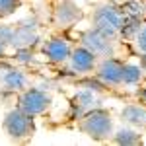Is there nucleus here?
I'll list each match as a JSON object with an SVG mask.
<instances>
[{"label": "nucleus", "instance_id": "1", "mask_svg": "<svg viewBox=\"0 0 146 146\" xmlns=\"http://www.w3.org/2000/svg\"><path fill=\"white\" fill-rule=\"evenodd\" d=\"M78 131L88 138L96 142H105L113 135V117L107 109L94 107L90 111H86L82 117H78Z\"/></svg>", "mask_w": 146, "mask_h": 146}, {"label": "nucleus", "instance_id": "2", "mask_svg": "<svg viewBox=\"0 0 146 146\" xmlns=\"http://www.w3.org/2000/svg\"><path fill=\"white\" fill-rule=\"evenodd\" d=\"M125 25H127V16H125L123 8H119L113 2L101 4L92 12V27H98L111 37H117L123 31Z\"/></svg>", "mask_w": 146, "mask_h": 146}, {"label": "nucleus", "instance_id": "3", "mask_svg": "<svg viewBox=\"0 0 146 146\" xmlns=\"http://www.w3.org/2000/svg\"><path fill=\"white\" fill-rule=\"evenodd\" d=\"M2 131L14 142H25L35 135V119L25 111H22L20 107L10 109L4 115Z\"/></svg>", "mask_w": 146, "mask_h": 146}, {"label": "nucleus", "instance_id": "4", "mask_svg": "<svg viewBox=\"0 0 146 146\" xmlns=\"http://www.w3.org/2000/svg\"><path fill=\"white\" fill-rule=\"evenodd\" d=\"M51 103H53V96L43 88H29L27 86L18 96V107L22 111H25L27 115H31V117L47 113Z\"/></svg>", "mask_w": 146, "mask_h": 146}, {"label": "nucleus", "instance_id": "5", "mask_svg": "<svg viewBox=\"0 0 146 146\" xmlns=\"http://www.w3.org/2000/svg\"><path fill=\"white\" fill-rule=\"evenodd\" d=\"M80 41L82 45L88 47L98 58H105V56H115V37L107 35L98 27H90L86 31L80 33Z\"/></svg>", "mask_w": 146, "mask_h": 146}, {"label": "nucleus", "instance_id": "6", "mask_svg": "<svg viewBox=\"0 0 146 146\" xmlns=\"http://www.w3.org/2000/svg\"><path fill=\"white\" fill-rule=\"evenodd\" d=\"M123 64L119 58L115 56H105V58H100L98 64H96V78L100 80L101 84L105 86H121L123 84Z\"/></svg>", "mask_w": 146, "mask_h": 146}, {"label": "nucleus", "instance_id": "7", "mask_svg": "<svg viewBox=\"0 0 146 146\" xmlns=\"http://www.w3.org/2000/svg\"><path fill=\"white\" fill-rule=\"evenodd\" d=\"M98 60L100 58L94 55L88 47L80 45L76 49H72V53L68 56V60H66L68 72L70 74H88V72H94Z\"/></svg>", "mask_w": 146, "mask_h": 146}, {"label": "nucleus", "instance_id": "8", "mask_svg": "<svg viewBox=\"0 0 146 146\" xmlns=\"http://www.w3.org/2000/svg\"><path fill=\"white\" fill-rule=\"evenodd\" d=\"M82 8L74 0H60L55 6V25L56 27H62V29H68V27H74L76 23L82 20Z\"/></svg>", "mask_w": 146, "mask_h": 146}, {"label": "nucleus", "instance_id": "9", "mask_svg": "<svg viewBox=\"0 0 146 146\" xmlns=\"http://www.w3.org/2000/svg\"><path fill=\"white\" fill-rule=\"evenodd\" d=\"M70 53H72V47L64 37H53L43 45V55L51 64H64Z\"/></svg>", "mask_w": 146, "mask_h": 146}, {"label": "nucleus", "instance_id": "10", "mask_svg": "<svg viewBox=\"0 0 146 146\" xmlns=\"http://www.w3.org/2000/svg\"><path fill=\"white\" fill-rule=\"evenodd\" d=\"M37 39H39V27H37L35 20H27V22H22L20 25H16L12 47H16V49H29Z\"/></svg>", "mask_w": 146, "mask_h": 146}, {"label": "nucleus", "instance_id": "11", "mask_svg": "<svg viewBox=\"0 0 146 146\" xmlns=\"http://www.w3.org/2000/svg\"><path fill=\"white\" fill-rule=\"evenodd\" d=\"M0 84L4 86L6 92H20L27 88V76L20 68H6L4 74L0 76Z\"/></svg>", "mask_w": 146, "mask_h": 146}, {"label": "nucleus", "instance_id": "12", "mask_svg": "<svg viewBox=\"0 0 146 146\" xmlns=\"http://www.w3.org/2000/svg\"><path fill=\"white\" fill-rule=\"evenodd\" d=\"M94 107H98V98L94 96V92L90 90H82L78 92L72 100H70V109L76 117H82L86 111H90Z\"/></svg>", "mask_w": 146, "mask_h": 146}, {"label": "nucleus", "instance_id": "13", "mask_svg": "<svg viewBox=\"0 0 146 146\" xmlns=\"http://www.w3.org/2000/svg\"><path fill=\"white\" fill-rule=\"evenodd\" d=\"M121 119L131 127H140L146 129V107L142 105H127L121 111Z\"/></svg>", "mask_w": 146, "mask_h": 146}, {"label": "nucleus", "instance_id": "14", "mask_svg": "<svg viewBox=\"0 0 146 146\" xmlns=\"http://www.w3.org/2000/svg\"><path fill=\"white\" fill-rule=\"evenodd\" d=\"M111 140L117 144H125V146H133V144H140L142 142V136L138 131H135L131 125L129 127H121L117 131H113Z\"/></svg>", "mask_w": 146, "mask_h": 146}, {"label": "nucleus", "instance_id": "15", "mask_svg": "<svg viewBox=\"0 0 146 146\" xmlns=\"http://www.w3.org/2000/svg\"><path fill=\"white\" fill-rule=\"evenodd\" d=\"M144 78V68L135 64V62H127L123 64V84L127 86H136Z\"/></svg>", "mask_w": 146, "mask_h": 146}, {"label": "nucleus", "instance_id": "16", "mask_svg": "<svg viewBox=\"0 0 146 146\" xmlns=\"http://www.w3.org/2000/svg\"><path fill=\"white\" fill-rule=\"evenodd\" d=\"M133 41H135L136 51L142 56H146V23H138L135 35H133Z\"/></svg>", "mask_w": 146, "mask_h": 146}, {"label": "nucleus", "instance_id": "17", "mask_svg": "<svg viewBox=\"0 0 146 146\" xmlns=\"http://www.w3.org/2000/svg\"><path fill=\"white\" fill-rule=\"evenodd\" d=\"M22 6V0H0V18H8Z\"/></svg>", "mask_w": 146, "mask_h": 146}, {"label": "nucleus", "instance_id": "18", "mask_svg": "<svg viewBox=\"0 0 146 146\" xmlns=\"http://www.w3.org/2000/svg\"><path fill=\"white\" fill-rule=\"evenodd\" d=\"M14 29H16L14 25H0V41L6 47L12 45V41H14Z\"/></svg>", "mask_w": 146, "mask_h": 146}, {"label": "nucleus", "instance_id": "19", "mask_svg": "<svg viewBox=\"0 0 146 146\" xmlns=\"http://www.w3.org/2000/svg\"><path fill=\"white\" fill-rule=\"evenodd\" d=\"M4 53H6V45L0 41V56H4Z\"/></svg>", "mask_w": 146, "mask_h": 146}, {"label": "nucleus", "instance_id": "20", "mask_svg": "<svg viewBox=\"0 0 146 146\" xmlns=\"http://www.w3.org/2000/svg\"><path fill=\"white\" fill-rule=\"evenodd\" d=\"M144 78H146V68H144Z\"/></svg>", "mask_w": 146, "mask_h": 146}]
</instances>
